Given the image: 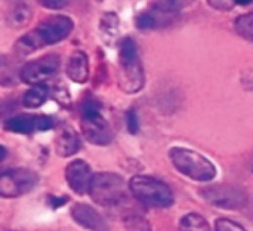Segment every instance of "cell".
<instances>
[{
	"label": "cell",
	"instance_id": "cell-1",
	"mask_svg": "<svg viewBox=\"0 0 253 231\" xmlns=\"http://www.w3.org/2000/svg\"><path fill=\"white\" fill-rule=\"evenodd\" d=\"M73 28H74V22L67 15L47 16L36 28L21 36L15 43L13 49L21 56L30 55L39 49L62 42L71 34Z\"/></svg>",
	"mask_w": 253,
	"mask_h": 231
},
{
	"label": "cell",
	"instance_id": "cell-2",
	"mask_svg": "<svg viewBox=\"0 0 253 231\" xmlns=\"http://www.w3.org/2000/svg\"><path fill=\"white\" fill-rule=\"evenodd\" d=\"M119 88L126 93H136L144 88L145 76L138 55L136 43L132 37H126L120 42L119 52Z\"/></svg>",
	"mask_w": 253,
	"mask_h": 231
},
{
	"label": "cell",
	"instance_id": "cell-3",
	"mask_svg": "<svg viewBox=\"0 0 253 231\" xmlns=\"http://www.w3.org/2000/svg\"><path fill=\"white\" fill-rule=\"evenodd\" d=\"M169 157L175 169L193 181L208 183L216 177L215 165L194 150L185 147H173L169 150Z\"/></svg>",
	"mask_w": 253,
	"mask_h": 231
},
{
	"label": "cell",
	"instance_id": "cell-4",
	"mask_svg": "<svg viewBox=\"0 0 253 231\" xmlns=\"http://www.w3.org/2000/svg\"><path fill=\"white\" fill-rule=\"evenodd\" d=\"M129 190L136 200L150 208H170L173 205V193L170 187L148 175H136L129 183Z\"/></svg>",
	"mask_w": 253,
	"mask_h": 231
},
{
	"label": "cell",
	"instance_id": "cell-5",
	"mask_svg": "<svg viewBox=\"0 0 253 231\" xmlns=\"http://www.w3.org/2000/svg\"><path fill=\"white\" fill-rule=\"evenodd\" d=\"M90 199L101 206H117L127 197V185L125 180L113 172L95 174L89 188Z\"/></svg>",
	"mask_w": 253,
	"mask_h": 231
},
{
	"label": "cell",
	"instance_id": "cell-6",
	"mask_svg": "<svg viewBox=\"0 0 253 231\" xmlns=\"http://www.w3.org/2000/svg\"><path fill=\"white\" fill-rule=\"evenodd\" d=\"M82 134L86 141L93 145H108L113 142L114 134L108 122L101 114V107L96 101L87 99L82 111Z\"/></svg>",
	"mask_w": 253,
	"mask_h": 231
},
{
	"label": "cell",
	"instance_id": "cell-7",
	"mask_svg": "<svg viewBox=\"0 0 253 231\" xmlns=\"http://www.w3.org/2000/svg\"><path fill=\"white\" fill-rule=\"evenodd\" d=\"M39 183L36 172L24 168L7 169L0 175V196L13 199L30 193Z\"/></svg>",
	"mask_w": 253,
	"mask_h": 231
},
{
	"label": "cell",
	"instance_id": "cell-8",
	"mask_svg": "<svg viewBox=\"0 0 253 231\" xmlns=\"http://www.w3.org/2000/svg\"><path fill=\"white\" fill-rule=\"evenodd\" d=\"M200 196L208 203L221 209H240L248 203L246 193L231 184H216L205 187L202 188Z\"/></svg>",
	"mask_w": 253,
	"mask_h": 231
},
{
	"label": "cell",
	"instance_id": "cell-9",
	"mask_svg": "<svg viewBox=\"0 0 253 231\" xmlns=\"http://www.w3.org/2000/svg\"><path fill=\"white\" fill-rule=\"evenodd\" d=\"M61 58L55 53L43 55L40 58H36L33 61H28L24 64V67L19 70V79L21 82L27 85H40L44 80L55 76L59 70Z\"/></svg>",
	"mask_w": 253,
	"mask_h": 231
},
{
	"label": "cell",
	"instance_id": "cell-10",
	"mask_svg": "<svg viewBox=\"0 0 253 231\" xmlns=\"http://www.w3.org/2000/svg\"><path fill=\"white\" fill-rule=\"evenodd\" d=\"M53 128V119L49 116H34V114H19L4 120L3 129L13 134L28 135L33 132H43Z\"/></svg>",
	"mask_w": 253,
	"mask_h": 231
},
{
	"label": "cell",
	"instance_id": "cell-11",
	"mask_svg": "<svg viewBox=\"0 0 253 231\" xmlns=\"http://www.w3.org/2000/svg\"><path fill=\"white\" fill-rule=\"evenodd\" d=\"M92 178H93L92 169L84 160L76 159V160L70 162L65 168L67 184L77 196H83V194L89 193Z\"/></svg>",
	"mask_w": 253,
	"mask_h": 231
},
{
	"label": "cell",
	"instance_id": "cell-12",
	"mask_svg": "<svg viewBox=\"0 0 253 231\" xmlns=\"http://www.w3.org/2000/svg\"><path fill=\"white\" fill-rule=\"evenodd\" d=\"M73 220L83 229L89 231H110L105 218L90 205L76 203L71 208Z\"/></svg>",
	"mask_w": 253,
	"mask_h": 231
},
{
	"label": "cell",
	"instance_id": "cell-13",
	"mask_svg": "<svg viewBox=\"0 0 253 231\" xmlns=\"http://www.w3.org/2000/svg\"><path fill=\"white\" fill-rule=\"evenodd\" d=\"M65 71L70 80L74 83H86L89 79V58L83 50H74L65 65Z\"/></svg>",
	"mask_w": 253,
	"mask_h": 231
},
{
	"label": "cell",
	"instance_id": "cell-14",
	"mask_svg": "<svg viewBox=\"0 0 253 231\" xmlns=\"http://www.w3.org/2000/svg\"><path fill=\"white\" fill-rule=\"evenodd\" d=\"M55 144H56V153L61 157H70L80 150V138L77 132L68 125H64L59 129Z\"/></svg>",
	"mask_w": 253,
	"mask_h": 231
},
{
	"label": "cell",
	"instance_id": "cell-15",
	"mask_svg": "<svg viewBox=\"0 0 253 231\" xmlns=\"http://www.w3.org/2000/svg\"><path fill=\"white\" fill-rule=\"evenodd\" d=\"M33 16V10L27 3H18L16 6H13L7 16H6V22L10 28L13 30H19L24 28L30 24Z\"/></svg>",
	"mask_w": 253,
	"mask_h": 231
},
{
	"label": "cell",
	"instance_id": "cell-16",
	"mask_svg": "<svg viewBox=\"0 0 253 231\" xmlns=\"http://www.w3.org/2000/svg\"><path fill=\"white\" fill-rule=\"evenodd\" d=\"M49 96V88L44 83L33 85L22 96V104L27 108H39L42 107Z\"/></svg>",
	"mask_w": 253,
	"mask_h": 231
},
{
	"label": "cell",
	"instance_id": "cell-17",
	"mask_svg": "<svg viewBox=\"0 0 253 231\" xmlns=\"http://www.w3.org/2000/svg\"><path fill=\"white\" fill-rule=\"evenodd\" d=\"M179 231H212L209 223L199 214L191 212L181 218Z\"/></svg>",
	"mask_w": 253,
	"mask_h": 231
},
{
	"label": "cell",
	"instance_id": "cell-18",
	"mask_svg": "<svg viewBox=\"0 0 253 231\" xmlns=\"http://www.w3.org/2000/svg\"><path fill=\"white\" fill-rule=\"evenodd\" d=\"M119 25H120V21L117 18L116 13L113 12H107L102 15L101 18V22H99V28H101V33L105 39H113L117 36L119 33Z\"/></svg>",
	"mask_w": 253,
	"mask_h": 231
},
{
	"label": "cell",
	"instance_id": "cell-19",
	"mask_svg": "<svg viewBox=\"0 0 253 231\" xmlns=\"http://www.w3.org/2000/svg\"><path fill=\"white\" fill-rule=\"evenodd\" d=\"M234 28L239 36L249 42H253V12L240 15L234 21Z\"/></svg>",
	"mask_w": 253,
	"mask_h": 231
},
{
	"label": "cell",
	"instance_id": "cell-20",
	"mask_svg": "<svg viewBox=\"0 0 253 231\" xmlns=\"http://www.w3.org/2000/svg\"><path fill=\"white\" fill-rule=\"evenodd\" d=\"M162 12L159 10H148V12H142L136 16L135 22H136V27L139 30H153V28H157L160 27L162 21H160V15Z\"/></svg>",
	"mask_w": 253,
	"mask_h": 231
},
{
	"label": "cell",
	"instance_id": "cell-21",
	"mask_svg": "<svg viewBox=\"0 0 253 231\" xmlns=\"http://www.w3.org/2000/svg\"><path fill=\"white\" fill-rule=\"evenodd\" d=\"M190 1L191 0H151V6L156 10L169 15V13L179 12L181 9H184L185 6H188Z\"/></svg>",
	"mask_w": 253,
	"mask_h": 231
},
{
	"label": "cell",
	"instance_id": "cell-22",
	"mask_svg": "<svg viewBox=\"0 0 253 231\" xmlns=\"http://www.w3.org/2000/svg\"><path fill=\"white\" fill-rule=\"evenodd\" d=\"M125 226H126L127 231H151L148 221L144 217L138 215L136 212L129 214L125 218Z\"/></svg>",
	"mask_w": 253,
	"mask_h": 231
},
{
	"label": "cell",
	"instance_id": "cell-23",
	"mask_svg": "<svg viewBox=\"0 0 253 231\" xmlns=\"http://www.w3.org/2000/svg\"><path fill=\"white\" fill-rule=\"evenodd\" d=\"M215 230L216 231H248L243 226L239 223L228 220V218H218L215 223Z\"/></svg>",
	"mask_w": 253,
	"mask_h": 231
},
{
	"label": "cell",
	"instance_id": "cell-24",
	"mask_svg": "<svg viewBox=\"0 0 253 231\" xmlns=\"http://www.w3.org/2000/svg\"><path fill=\"white\" fill-rule=\"evenodd\" d=\"M126 123H127V131L132 135H136L138 131H139V120H138V116H136L135 110H129L126 113Z\"/></svg>",
	"mask_w": 253,
	"mask_h": 231
},
{
	"label": "cell",
	"instance_id": "cell-25",
	"mask_svg": "<svg viewBox=\"0 0 253 231\" xmlns=\"http://www.w3.org/2000/svg\"><path fill=\"white\" fill-rule=\"evenodd\" d=\"M70 0H39V3L43 6V7H47V9H52V10H56V9H62L68 4Z\"/></svg>",
	"mask_w": 253,
	"mask_h": 231
},
{
	"label": "cell",
	"instance_id": "cell-26",
	"mask_svg": "<svg viewBox=\"0 0 253 231\" xmlns=\"http://www.w3.org/2000/svg\"><path fill=\"white\" fill-rule=\"evenodd\" d=\"M253 0H236V3H239V4H249Z\"/></svg>",
	"mask_w": 253,
	"mask_h": 231
},
{
	"label": "cell",
	"instance_id": "cell-27",
	"mask_svg": "<svg viewBox=\"0 0 253 231\" xmlns=\"http://www.w3.org/2000/svg\"><path fill=\"white\" fill-rule=\"evenodd\" d=\"M0 148H1V156H0V160H3V159H4V156H6V150H4V147H3V145H1Z\"/></svg>",
	"mask_w": 253,
	"mask_h": 231
}]
</instances>
